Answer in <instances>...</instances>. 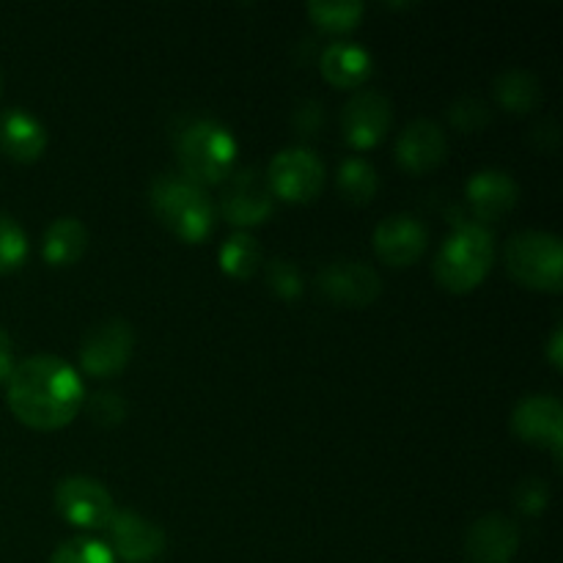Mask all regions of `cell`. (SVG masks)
Masks as SVG:
<instances>
[{"mask_svg": "<svg viewBox=\"0 0 563 563\" xmlns=\"http://www.w3.org/2000/svg\"><path fill=\"white\" fill-rule=\"evenodd\" d=\"M82 379L55 355L25 357L5 379V401L20 423L42 432L66 427L82 405Z\"/></svg>", "mask_w": 563, "mask_h": 563, "instance_id": "1", "label": "cell"}, {"mask_svg": "<svg viewBox=\"0 0 563 563\" xmlns=\"http://www.w3.org/2000/svg\"><path fill=\"white\" fill-rule=\"evenodd\" d=\"M176 159L190 181L218 185L234 174L236 137L220 121L192 119L176 132Z\"/></svg>", "mask_w": 563, "mask_h": 563, "instance_id": "2", "label": "cell"}, {"mask_svg": "<svg viewBox=\"0 0 563 563\" xmlns=\"http://www.w3.org/2000/svg\"><path fill=\"white\" fill-rule=\"evenodd\" d=\"M148 203L159 223L185 242L207 240L214 229V207L207 190L181 174H159L148 190Z\"/></svg>", "mask_w": 563, "mask_h": 563, "instance_id": "3", "label": "cell"}, {"mask_svg": "<svg viewBox=\"0 0 563 563\" xmlns=\"http://www.w3.org/2000/svg\"><path fill=\"white\" fill-rule=\"evenodd\" d=\"M495 262V240L487 225L460 223L434 256V280L445 291L465 295L487 278Z\"/></svg>", "mask_w": 563, "mask_h": 563, "instance_id": "4", "label": "cell"}, {"mask_svg": "<svg viewBox=\"0 0 563 563\" xmlns=\"http://www.w3.org/2000/svg\"><path fill=\"white\" fill-rule=\"evenodd\" d=\"M506 269L511 278L528 289L561 291L563 280V247L550 231H520L506 242Z\"/></svg>", "mask_w": 563, "mask_h": 563, "instance_id": "5", "label": "cell"}, {"mask_svg": "<svg viewBox=\"0 0 563 563\" xmlns=\"http://www.w3.org/2000/svg\"><path fill=\"white\" fill-rule=\"evenodd\" d=\"M264 179H267L275 198H284V201L291 203H306L313 201L324 187V163L311 148L291 146L269 159Z\"/></svg>", "mask_w": 563, "mask_h": 563, "instance_id": "6", "label": "cell"}, {"mask_svg": "<svg viewBox=\"0 0 563 563\" xmlns=\"http://www.w3.org/2000/svg\"><path fill=\"white\" fill-rule=\"evenodd\" d=\"M135 333L126 319H108L86 333L80 344V366L93 377H113L130 363Z\"/></svg>", "mask_w": 563, "mask_h": 563, "instance_id": "7", "label": "cell"}, {"mask_svg": "<svg viewBox=\"0 0 563 563\" xmlns=\"http://www.w3.org/2000/svg\"><path fill=\"white\" fill-rule=\"evenodd\" d=\"M55 509L71 526L108 528L115 506L102 482L91 476H69L55 487Z\"/></svg>", "mask_w": 563, "mask_h": 563, "instance_id": "8", "label": "cell"}, {"mask_svg": "<svg viewBox=\"0 0 563 563\" xmlns=\"http://www.w3.org/2000/svg\"><path fill=\"white\" fill-rule=\"evenodd\" d=\"M220 209L225 220L234 225H258L273 214L275 196L269 190L264 174L253 168H242L225 179L223 196H220Z\"/></svg>", "mask_w": 563, "mask_h": 563, "instance_id": "9", "label": "cell"}, {"mask_svg": "<svg viewBox=\"0 0 563 563\" xmlns=\"http://www.w3.org/2000/svg\"><path fill=\"white\" fill-rule=\"evenodd\" d=\"M390 121H394L390 99L374 88L355 91L341 110V130H344L346 143L355 148L377 146L390 130Z\"/></svg>", "mask_w": 563, "mask_h": 563, "instance_id": "10", "label": "cell"}, {"mask_svg": "<svg viewBox=\"0 0 563 563\" xmlns=\"http://www.w3.org/2000/svg\"><path fill=\"white\" fill-rule=\"evenodd\" d=\"M110 553L124 563H152L165 550V531L135 511H113L108 522Z\"/></svg>", "mask_w": 563, "mask_h": 563, "instance_id": "11", "label": "cell"}, {"mask_svg": "<svg viewBox=\"0 0 563 563\" xmlns=\"http://www.w3.org/2000/svg\"><path fill=\"white\" fill-rule=\"evenodd\" d=\"M511 429L531 445H544L561 460L563 451V405L555 396H526L511 412Z\"/></svg>", "mask_w": 563, "mask_h": 563, "instance_id": "12", "label": "cell"}, {"mask_svg": "<svg viewBox=\"0 0 563 563\" xmlns=\"http://www.w3.org/2000/svg\"><path fill=\"white\" fill-rule=\"evenodd\" d=\"M319 291L330 297L335 302H344V306H372L374 300L383 291V280H379L377 269L368 267L363 262H330L328 267L319 273Z\"/></svg>", "mask_w": 563, "mask_h": 563, "instance_id": "13", "label": "cell"}, {"mask_svg": "<svg viewBox=\"0 0 563 563\" xmlns=\"http://www.w3.org/2000/svg\"><path fill=\"white\" fill-rule=\"evenodd\" d=\"M427 225L412 214H390L374 229V251L390 267H410L427 251Z\"/></svg>", "mask_w": 563, "mask_h": 563, "instance_id": "14", "label": "cell"}, {"mask_svg": "<svg viewBox=\"0 0 563 563\" xmlns=\"http://www.w3.org/2000/svg\"><path fill=\"white\" fill-rule=\"evenodd\" d=\"M520 548V531L504 515H484L467 528V563H509Z\"/></svg>", "mask_w": 563, "mask_h": 563, "instance_id": "15", "label": "cell"}, {"mask_svg": "<svg viewBox=\"0 0 563 563\" xmlns=\"http://www.w3.org/2000/svg\"><path fill=\"white\" fill-rule=\"evenodd\" d=\"M449 152V141L438 121L416 119L405 126V132L396 141V159L410 174H427L438 168Z\"/></svg>", "mask_w": 563, "mask_h": 563, "instance_id": "16", "label": "cell"}, {"mask_svg": "<svg viewBox=\"0 0 563 563\" xmlns=\"http://www.w3.org/2000/svg\"><path fill=\"white\" fill-rule=\"evenodd\" d=\"M517 198H520V187H517L515 176L506 174V170H478L467 181V201H471L476 218L482 220L504 218L506 212L517 207Z\"/></svg>", "mask_w": 563, "mask_h": 563, "instance_id": "17", "label": "cell"}, {"mask_svg": "<svg viewBox=\"0 0 563 563\" xmlns=\"http://www.w3.org/2000/svg\"><path fill=\"white\" fill-rule=\"evenodd\" d=\"M47 146V132L38 119L14 108L0 115V148L16 163H33Z\"/></svg>", "mask_w": 563, "mask_h": 563, "instance_id": "18", "label": "cell"}, {"mask_svg": "<svg viewBox=\"0 0 563 563\" xmlns=\"http://www.w3.org/2000/svg\"><path fill=\"white\" fill-rule=\"evenodd\" d=\"M319 69L335 88H357L372 75V53L357 42H333L324 47Z\"/></svg>", "mask_w": 563, "mask_h": 563, "instance_id": "19", "label": "cell"}, {"mask_svg": "<svg viewBox=\"0 0 563 563\" xmlns=\"http://www.w3.org/2000/svg\"><path fill=\"white\" fill-rule=\"evenodd\" d=\"M88 231L77 218H58L47 225L42 240V256L55 267L75 264L86 253Z\"/></svg>", "mask_w": 563, "mask_h": 563, "instance_id": "20", "label": "cell"}, {"mask_svg": "<svg viewBox=\"0 0 563 563\" xmlns=\"http://www.w3.org/2000/svg\"><path fill=\"white\" fill-rule=\"evenodd\" d=\"M495 97L511 113H528L542 99V86L537 75L526 69H506L495 77Z\"/></svg>", "mask_w": 563, "mask_h": 563, "instance_id": "21", "label": "cell"}, {"mask_svg": "<svg viewBox=\"0 0 563 563\" xmlns=\"http://www.w3.org/2000/svg\"><path fill=\"white\" fill-rule=\"evenodd\" d=\"M220 267L231 278H251L262 267V245L251 234H231L220 247Z\"/></svg>", "mask_w": 563, "mask_h": 563, "instance_id": "22", "label": "cell"}, {"mask_svg": "<svg viewBox=\"0 0 563 563\" xmlns=\"http://www.w3.org/2000/svg\"><path fill=\"white\" fill-rule=\"evenodd\" d=\"M379 176L374 165L363 157H346L339 165V190L350 198L352 203H368L377 196Z\"/></svg>", "mask_w": 563, "mask_h": 563, "instance_id": "23", "label": "cell"}, {"mask_svg": "<svg viewBox=\"0 0 563 563\" xmlns=\"http://www.w3.org/2000/svg\"><path fill=\"white\" fill-rule=\"evenodd\" d=\"M363 11L366 5L361 0H311L308 3V16L330 33L352 31L361 22Z\"/></svg>", "mask_w": 563, "mask_h": 563, "instance_id": "24", "label": "cell"}, {"mask_svg": "<svg viewBox=\"0 0 563 563\" xmlns=\"http://www.w3.org/2000/svg\"><path fill=\"white\" fill-rule=\"evenodd\" d=\"M47 563H115V559L108 550V544L97 542V539L77 537L58 544Z\"/></svg>", "mask_w": 563, "mask_h": 563, "instance_id": "25", "label": "cell"}, {"mask_svg": "<svg viewBox=\"0 0 563 563\" xmlns=\"http://www.w3.org/2000/svg\"><path fill=\"white\" fill-rule=\"evenodd\" d=\"M27 256V236L14 218L0 212V273H11Z\"/></svg>", "mask_w": 563, "mask_h": 563, "instance_id": "26", "label": "cell"}, {"mask_svg": "<svg viewBox=\"0 0 563 563\" xmlns=\"http://www.w3.org/2000/svg\"><path fill=\"white\" fill-rule=\"evenodd\" d=\"M267 284L275 295L291 300V297H297L302 291V275L297 273V267L291 262L275 258V262L267 264Z\"/></svg>", "mask_w": 563, "mask_h": 563, "instance_id": "27", "label": "cell"}, {"mask_svg": "<svg viewBox=\"0 0 563 563\" xmlns=\"http://www.w3.org/2000/svg\"><path fill=\"white\" fill-rule=\"evenodd\" d=\"M451 121H454L462 132H478L482 126H487L489 110L482 99L462 97L451 104Z\"/></svg>", "mask_w": 563, "mask_h": 563, "instance_id": "28", "label": "cell"}, {"mask_svg": "<svg viewBox=\"0 0 563 563\" xmlns=\"http://www.w3.org/2000/svg\"><path fill=\"white\" fill-rule=\"evenodd\" d=\"M88 416L93 418V423L115 427L126 418V401L113 390H102V394H93V399L88 401Z\"/></svg>", "mask_w": 563, "mask_h": 563, "instance_id": "29", "label": "cell"}, {"mask_svg": "<svg viewBox=\"0 0 563 563\" xmlns=\"http://www.w3.org/2000/svg\"><path fill=\"white\" fill-rule=\"evenodd\" d=\"M515 498H517V506H520L526 515H542V511L548 509V500H550L548 484L539 482V478H528V482H522L520 487H517Z\"/></svg>", "mask_w": 563, "mask_h": 563, "instance_id": "30", "label": "cell"}, {"mask_svg": "<svg viewBox=\"0 0 563 563\" xmlns=\"http://www.w3.org/2000/svg\"><path fill=\"white\" fill-rule=\"evenodd\" d=\"M322 110H324L322 104H317V102H306V104H302V108H297V124H300L302 130H306L308 135H311V132L317 130L319 121L324 119Z\"/></svg>", "mask_w": 563, "mask_h": 563, "instance_id": "31", "label": "cell"}, {"mask_svg": "<svg viewBox=\"0 0 563 563\" xmlns=\"http://www.w3.org/2000/svg\"><path fill=\"white\" fill-rule=\"evenodd\" d=\"M11 368H14V361H11V341H9V335L0 330V383H5V379H9Z\"/></svg>", "mask_w": 563, "mask_h": 563, "instance_id": "32", "label": "cell"}, {"mask_svg": "<svg viewBox=\"0 0 563 563\" xmlns=\"http://www.w3.org/2000/svg\"><path fill=\"white\" fill-rule=\"evenodd\" d=\"M563 333H561V328H555V333H553V339H550V346H548V357H550V363H553L555 368H561L563 366Z\"/></svg>", "mask_w": 563, "mask_h": 563, "instance_id": "33", "label": "cell"}]
</instances>
